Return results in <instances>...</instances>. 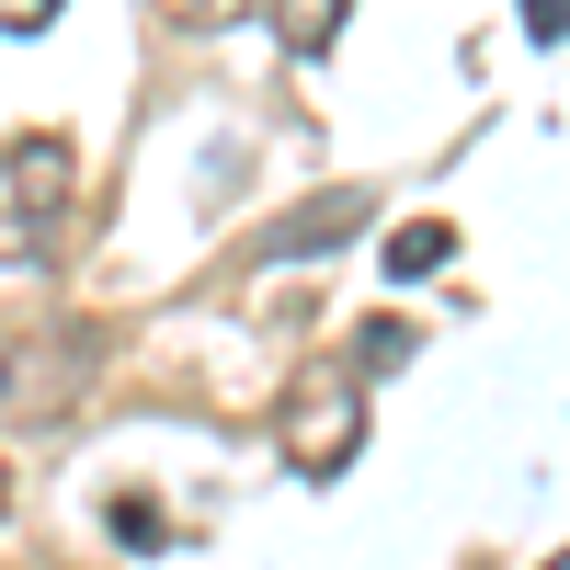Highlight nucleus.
Wrapping results in <instances>:
<instances>
[{"mask_svg":"<svg viewBox=\"0 0 570 570\" xmlns=\"http://www.w3.org/2000/svg\"><path fill=\"white\" fill-rule=\"evenodd\" d=\"M365 228V183H331V195H308V206H285L263 240H252V263H308V252H343Z\"/></svg>","mask_w":570,"mask_h":570,"instance_id":"obj_2","label":"nucleus"},{"mask_svg":"<svg viewBox=\"0 0 570 570\" xmlns=\"http://www.w3.org/2000/svg\"><path fill=\"white\" fill-rule=\"evenodd\" d=\"M115 548H171V537H160V513H149V502H115Z\"/></svg>","mask_w":570,"mask_h":570,"instance_id":"obj_7","label":"nucleus"},{"mask_svg":"<svg viewBox=\"0 0 570 570\" xmlns=\"http://www.w3.org/2000/svg\"><path fill=\"white\" fill-rule=\"evenodd\" d=\"M525 35H537V46H559V35H570V0H525Z\"/></svg>","mask_w":570,"mask_h":570,"instance_id":"obj_9","label":"nucleus"},{"mask_svg":"<svg viewBox=\"0 0 570 570\" xmlns=\"http://www.w3.org/2000/svg\"><path fill=\"white\" fill-rule=\"evenodd\" d=\"M12 195L58 217V195H69V149H58V137H12Z\"/></svg>","mask_w":570,"mask_h":570,"instance_id":"obj_4","label":"nucleus"},{"mask_svg":"<svg viewBox=\"0 0 570 570\" xmlns=\"http://www.w3.org/2000/svg\"><path fill=\"white\" fill-rule=\"evenodd\" d=\"M0 389H12V365H0Z\"/></svg>","mask_w":570,"mask_h":570,"instance_id":"obj_11","label":"nucleus"},{"mask_svg":"<svg viewBox=\"0 0 570 570\" xmlns=\"http://www.w3.org/2000/svg\"><path fill=\"white\" fill-rule=\"evenodd\" d=\"M354 0H274V35H285V58H320L331 35H343Z\"/></svg>","mask_w":570,"mask_h":570,"instance_id":"obj_5","label":"nucleus"},{"mask_svg":"<svg viewBox=\"0 0 570 570\" xmlns=\"http://www.w3.org/2000/svg\"><path fill=\"white\" fill-rule=\"evenodd\" d=\"M456 263V228L445 217H411V228H389V263H376V274H389V285H422V274H445Z\"/></svg>","mask_w":570,"mask_h":570,"instance_id":"obj_3","label":"nucleus"},{"mask_svg":"<svg viewBox=\"0 0 570 570\" xmlns=\"http://www.w3.org/2000/svg\"><path fill=\"white\" fill-rule=\"evenodd\" d=\"M365 445V376H297V400H285V456L308 468V480H343Z\"/></svg>","mask_w":570,"mask_h":570,"instance_id":"obj_1","label":"nucleus"},{"mask_svg":"<svg viewBox=\"0 0 570 570\" xmlns=\"http://www.w3.org/2000/svg\"><path fill=\"white\" fill-rule=\"evenodd\" d=\"M58 23V0H0V35H46Z\"/></svg>","mask_w":570,"mask_h":570,"instance_id":"obj_8","label":"nucleus"},{"mask_svg":"<svg viewBox=\"0 0 570 570\" xmlns=\"http://www.w3.org/2000/svg\"><path fill=\"white\" fill-rule=\"evenodd\" d=\"M548 570H570V548H559V559H548Z\"/></svg>","mask_w":570,"mask_h":570,"instance_id":"obj_10","label":"nucleus"},{"mask_svg":"<svg viewBox=\"0 0 570 570\" xmlns=\"http://www.w3.org/2000/svg\"><path fill=\"white\" fill-rule=\"evenodd\" d=\"M411 354H422V331H411V320H365V331H354V376H400Z\"/></svg>","mask_w":570,"mask_h":570,"instance_id":"obj_6","label":"nucleus"}]
</instances>
